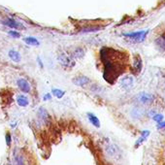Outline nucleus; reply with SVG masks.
<instances>
[{
    "instance_id": "4",
    "label": "nucleus",
    "mask_w": 165,
    "mask_h": 165,
    "mask_svg": "<svg viewBox=\"0 0 165 165\" xmlns=\"http://www.w3.org/2000/svg\"><path fill=\"white\" fill-rule=\"evenodd\" d=\"M2 23L7 26V27H10L12 29H15V30H23V29H25V26L23 24H22L20 23L17 22V20H15L14 19H6L2 20Z\"/></svg>"
},
{
    "instance_id": "29",
    "label": "nucleus",
    "mask_w": 165,
    "mask_h": 165,
    "mask_svg": "<svg viewBox=\"0 0 165 165\" xmlns=\"http://www.w3.org/2000/svg\"><path fill=\"white\" fill-rule=\"evenodd\" d=\"M156 111H154V110H151L150 112H149L148 116L150 117V118H152V117H153L154 115H156Z\"/></svg>"
},
{
    "instance_id": "7",
    "label": "nucleus",
    "mask_w": 165,
    "mask_h": 165,
    "mask_svg": "<svg viewBox=\"0 0 165 165\" xmlns=\"http://www.w3.org/2000/svg\"><path fill=\"white\" fill-rule=\"evenodd\" d=\"M73 84L77 87H81V88H86L87 86L90 84V79L87 76H77L74 77L72 80Z\"/></svg>"
},
{
    "instance_id": "19",
    "label": "nucleus",
    "mask_w": 165,
    "mask_h": 165,
    "mask_svg": "<svg viewBox=\"0 0 165 165\" xmlns=\"http://www.w3.org/2000/svg\"><path fill=\"white\" fill-rule=\"evenodd\" d=\"M14 165H24V158L22 154H15Z\"/></svg>"
},
{
    "instance_id": "23",
    "label": "nucleus",
    "mask_w": 165,
    "mask_h": 165,
    "mask_svg": "<svg viewBox=\"0 0 165 165\" xmlns=\"http://www.w3.org/2000/svg\"><path fill=\"white\" fill-rule=\"evenodd\" d=\"M147 139H146V138L145 137H143V136H140L139 138H138V139H137V141L135 142V149H137V148H139L141 145H142V144L144 143V142H145Z\"/></svg>"
},
{
    "instance_id": "26",
    "label": "nucleus",
    "mask_w": 165,
    "mask_h": 165,
    "mask_svg": "<svg viewBox=\"0 0 165 165\" xmlns=\"http://www.w3.org/2000/svg\"><path fill=\"white\" fill-rule=\"evenodd\" d=\"M165 127V120H161L160 122H158L157 124V129H162Z\"/></svg>"
},
{
    "instance_id": "12",
    "label": "nucleus",
    "mask_w": 165,
    "mask_h": 165,
    "mask_svg": "<svg viewBox=\"0 0 165 165\" xmlns=\"http://www.w3.org/2000/svg\"><path fill=\"white\" fill-rule=\"evenodd\" d=\"M16 101L20 107H27L29 105V99L24 94H19L16 98Z\"/></svg>"
},
{
    "instance_id": "20",
    "label": "nucleus",
    "mask_w": 165,
    "mask_h": 165,
    "mask_svg": "<svg viewBox=\"0 0 165 165\" xmlns=\"http://www.w3.org/2000/svg\"><path fill=\"white\" fill-rule=\"evenodd\" d=\"M102 27L100 26H91V27H84V29L81 30V33H90V32H96L99 31Z\"/></svg>"
},
{
    "instance_id": "5",
    "label": "nucleus",
    "mask_w": 165,
    "mask_h": 165,
    "mask_svg": "<svg viewBox=\"0 0 165 165\" xmlns=\"http://www.w3.org/2000/svg\"><path fill=\"white\" fill-rule=\"evenodd\" d=\"M120 84L124 89L129 90L132 88L133 84H134V78H133V76H131V75L124 76L120 80Z\"/></svg>"
},
{
    "instance_id": "16",
    "label": "nucleus",
    "mask_w": 165,
    "mask_h": 165,
    "mask_svg": "<svg viewBox=\"0 0 165 165\" xmlns=\"http://www.w3.org/2000/svg\"><path fill=\"white\" fill-rule=\"evenodd\" d=\"M84 55H86V52H84V50L81 47H78L72 52V56H71L73 58H76V59H81V58H83L84 56Z\"/></svg>"
},
{
    "instance_id": "27",
    "label": "nucleus",
    "mask_w": 165,
    "mask_h": 165,
    "mask_svg": "<svg viewBox=\"0 0 165 165\" xmlns=\"http://www.w3.org/2000/svg\"><path fill=\"white\" fill-rule=\"evenodd\" d=\"M52 99V93H46L44 95V97H43V100L44 101H47V100H51Z\"/></svg>"
},
{
    "instance_id": "11",
    "label": "nucleus",
    "mask_w": 165,
    "mask_h": 165,
    "mask_svg": "<svg viewBox=\"0 0 165 165\" xmlns=\"http://www.w3.org/2000/svg\"><path fill=\"white\" fill-rule=\"evenodd\" d=\"M138 100H139L142 104H150L153 101V95L147 93V92H142L138 95Z\"/></svg>"
},
{
    "instance_id": "1",
    "label": "nucleus",
    "mask_w": 165,
    "mask_h": 165,
    "mask_svg": "<svg viewBox=\"0 0 165 165\" xmlns=\"http://www.w3.org/2000/svg\"><path fill=\"white\" fill-rule=\"evenodd\" d=\"M100 57L104 66V79L108 83L114 84L118 77L124 72V66H122L124 56L119 51L103 47L100 50Z\"/></svg>"
},
{
    "instance_id": "2",
    "label": "nucleus",
    "mask_w": 165,
    "mask_h": 165,
    "mask_svg": "<svg viewBox=\"0 0 165 165\" xmlns=\"http://www.w3.org/2000/svg\"><path fill=\"white\" fill-rule=\"evenodd\" d=\"M149 33V30H142V31H137V32H132V33H124L122 36L128 38L130 41L134 42V43H141L146 39V37Z\"/></svg>"
},
{
    "instance_id": "25",
    "label": "nucleus",
    "mask_w": 165,
    "mask_h": 165,
    "mask_svg": "<svg viewBox=\"0 0 165 165\" xmlns=\"http://www.w3.org/2000/svg\"><path fill=\"white\" fill-rule=\"evenodd\" d=\"M5 139H6V145H7L8 147H9V146H11V144H12V137H11V134H10L9 132L6 133Z\"/></svg>"
},
{
    "instance_id": "28",
    "label": "nucleus",
    "mask_w": 165,
    "mask_h": 165,
    "mask_svg": "<svg viewBox=\"0 0 165 165\" xmlns=\"http://www.w3.org/2000/svg\"><path fill=\"white\" fill-rule=\"evenodd\" d=\"M37 62H38V65H39L41 68L44 67V64H43V62H42V59H41L40 57H37Z\"/></svg>"
},
{
    "instance_id": "21",
    "label": "nucleus",
    "mask_w": 165,
    "mask_h": 165,
    "mask_svg": "<svg viewBox=\"0 0 165 165\" xmlns=\"http://www.w3.org/2000/svg\"><path fill=\"white\" fill-rule=\"evenodd\" d=\"M143 116V112L141 111V109L139 108H135L134 110L132 111V117L135 119H139Z\"/></svg>"
},
{
    "instance_id": "10",
    "label": "nucleus",
    "mask_w": 165,
    "mask_h": 165,
    "mask_svg": "<svg viewBox=\"0 0 165 165\" xmlns=\"http://www.w3.org/2000/svg\"><path fill=\"white\" fill-rule=\"evenodd\" d=\"M105 151H106V152H107L108 156L111 157H119L120 154L119 148L116 145H108L107 147H106Z\"/></svg>"
},
{
    "instance_id": "15",
    "label": "nucleus",
    "mask_w": 165,
    "mask_h": 165,
    "mask_svg": "<svg viewBox=\"0 0 165 165\" xmlns=\"http://www.w3.org/2000/svg\"><path fill=\"white\" fill-rule=\"evenodd\" d=\"M87 117H88V119L90 124H91L94 127H96V128H99L100 127V120L96 116L92 113H88Z\"/></svg>"
},
{
    "instance_id": "18",
    "label": "nucleus",
    "mask_w": 165,
    "mask_h": 165,
    "mask_svg": "<svg viewBox=\"0 0 165 165\" xmlns=\"http://www.w3.org/2000/svg\"><path fill=\"white\" fill-rule=\"evenodd\" d=\"M64 94H65V91L62 89H59V88H52V95H54L55 97H56L58 99L62 98L63 96H64Z\"/></svg>"
},
{
    "instance_id": "6",
    "label": "nucleus",
    "mask_w": 165,
    "mask_h": 165,
    "mask_svg": "<svg viewBox=\"0 0 165 165\" xmlns=\"http://www.w3.org/2000/svg\"><path fill=\"white\" fill-rule=\"evenodd\" d=\"M17 86L23 93H29L31 91V86L25 78H19L17 80Z\"/></svg>"
},
{
    "instance_id": "3",
    "label": "nucleus",
    "mask_w": 165,
    "mask_h": 165,
    "mask_svg": "<svg viewBox=\"0 0 165 165\" xmlns=\"http://www.w3.org/2000/svg\"><path fill=\"white\" fill-rule=\"evenodd\" d=\"M72 58H73L72 56H69L66 54H64V52H61L60 55H58L57 60L59 62V64L64 68H72L75 65V61Z\"/></svg>"
},
{
    "instance_id": "24",
    "label": "nucleus",
    "mask_w": 165,
    "mask_h": 165,
    "mask_svg": "<svg viewBox=\"0 0 165 165\" xmlns=\"http://www.w3.org/2000/svg\"><path fill=\"white\" fill-rule=\"evenodd\" d=\"M152 119L158 124V122H160L161 120H163V115H161V114H156Z\"/></svg>"
},
{
    "instance_id": "14",
    "label": "nucleus",
    "mask_w": 165,
    "mask_h": 165,
    "mask_svg": "<svg viewBox=\"0 0 165 165\" xmlns=\"http://www.w3.org/2000/svg\"><path fill=\"white\" fill-rule=\"evenodd\" d=\"M23 41L24 42L25 44H27L28 46H32V47H38L40 45V42L39 40L35 38L33 36H27V37H24L23 39Z\"/></svg>"
},
{
    "instance_id": "22",
    "label": "nucleus",
    "mask_w": 165,
    "mask_h": 165,
    "mask_svg": "<svg viewBox=\"0 0 165 165\" xmlns=\"http://www.w3.org/2000/svg\"><path fill=\"white\" fill-rule=\"evenodd\" d=\"M8 35L13 37L15 39H19L20 38V33L19 32V30H15V29H12V30H9L8 31Z\"/></svg>"
},
{
    "instance_id": "8",
    "label": "nucleus",
    "mask_w": 165,
    "mask_h": 165,
    "mask_svg": "<svg viewBox=\"0 0 165 165\" xmlns=\"http://www.w3.org/2000/svg\"><path fill=\"white\" fill-rule=\"evenodd\" d=\"M142 68H143V61H142V58L139 55H136L133 58V63H132V71L134 74L138 75L140 74V72L142 71Z\"/></svg>"
},
{
    "instance_id": "17",
    "label": "nucleus",
    "mask_w": 165,
    "mask_h": 165,
    "mask_svg": "<svg viewBox=\"0 0 165 165\" xmlns=\"http://www.w3.org/2000/svg\"><path fill=\"white\" fill-rule=\"evenodd\" d=\"M156 46L158 48L159 50L161 51H165V35H160L158 36L156 39Z\"/></svg>"
},
{
    "instance_id": "9",
    "label": "nucleus",
    "mask_w": 165,
    "mask_h": 165,
    "mask_svg": "<svg viewBox=\"0 0 165 165\" xmlns=\"http://www.w3.org/2000/svg\"><path fill=\"white\" fill-rule=\"evenodd\" d=\"M37 116H38V119L43 122L45 124H50L51 121V117L48 113V111L44 108V107H40L38 109V112H37Z\"/></svg>"
},
{
    "instance_id": "13",
    "label": "nucleus",
    "mask_w": 165,
    "mask_h": 165,
    "mask_svg": "<svg viewBox=\"0 0 165 165\" xmlns=\"http://www.w3.org/2000/svg\"><path fill=\"white\" fill-rule=\"evenodd\" d=\"M8 56L10 57V59L15 63H20V60H22V56L16 50H10L8 52Z\"/></svg>"
}]
</instances>
